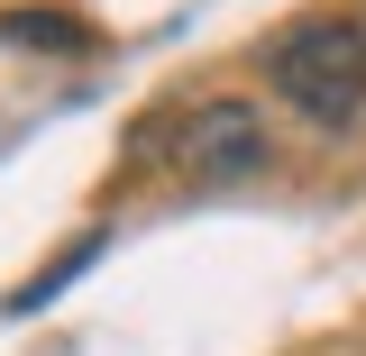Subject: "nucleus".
<instances>
[{
	"label": "nucleus",
	"instance_id": "f257e3e1",
	"mask_svg": "<svg viewBox=\"0 0 366 356\" xmlns=\"http://www.w3.org/2000/svg\"><path fill=\"white\" fill-rule=\"evenodd\" d=\"M274 101H293L312 128H357L366 119V28L357 19H302L266 55Z\"/></svg>",
	"mask_w": 366,
	"mask_h": 356
},
{
	"label": "nucleus",
	"instance_id": "f03ea898",
	"mask_svg": "<svg viewBox=\"0 0 366 356\" xmlns=\"http://www.w3.org/2000/svg\"><path fill=\"white\" fill-rule=\"evenodd\" d=\"M174 165L202 183H247L266 174V119H257V101H192L174 128Z\"/></svg>",
	"mask_w": 366,
	"mask_h": 356
},
{
	"label": "nucleus",
	"instance_id": "7ed1b4c3",
	"mask_svg": "<svg viewBox=\"0 0 366 356\" xmlns=\"http://www.w3.org/2000/svg\"><path fill=\"white\" fill-rule=\"evenodd\" d=\"M0 28L19 46H83V19L74 9H0Z\"/></svg>",
	"mask_w": 366,
	"mask_h": 356
}]
</instances>
